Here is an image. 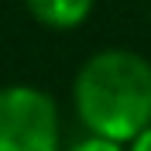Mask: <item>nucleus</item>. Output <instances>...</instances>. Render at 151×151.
I'll list each match as a JSON object with an SVG mask.
<instances>
[{"mask_svg": "<svg viewBox=\"0 0 151 151\" xmlns=\"http://www.w3.org/2000/svg\"><path fill=\"white\" fill-rule=\"evenodd\" d=\"M62 151H127V144L110 141V137H96V134H86V137H79L76 144H69V148H62Z\"/></svg>", "mask_w": 151, "mask_h": 151, "instance_id": "20e7f679", "label": "nucleus"}, {"mask_svg": "<svg viewBox=\"0 0 151 151\" xmlns=\"http://www.w3.org/2000/svg\"><path fill=\"white\" fill-rule=\"evenodd\" d=\"M72 110L86 134L131 144L151 127V62L134 48H100L72 79Z\"/></svg>", "mask_w": 151, "mask_h": 151, "instance_id": "f257e3e1", "label": "nucleus"}, {"mask_svg": "<svg viewBox=\"0 0 151 151\" xmlns=\"http://www.w3.org/2000/svg\"><path fill=\"white\" fill-rule=\"evenodd\" d=\"M28 14L52 31H76L93 14L96 0H24Z\"/></svg>", "mask_w": 151, "mask_h": 151, "instance_id": "7ed1b4c3", "label": "nucleus"}, {"mask_svg": "<svg viewBox=\"0 0 151 151\" xmlns=\"http://www.w3.org/2000/svg\"><path fill=\"white\" fill-rule=\"evenodd\" d=\"M0 151H62V113L55 96L28 83L4 86Z\"/></svg>", "mask_w": 151, "mask_h": 151, "instance_id": "f03ea898", "label": "nucleus"}, {"mask_svg": "<svg viewBox=\"0 0 151 151\" xmlns=\"http://www.w3.org/2000/svg\"><path fill=\"white\" fill-rule=\"evenodd\" d=\"M127 151H151V127L137 134V137H134V141L127 144Z\"/></svg>", "mask_w": 151, "mask_h": 151, "instance_id": "39448f33", "label": "nucleus"}]
</instances>
